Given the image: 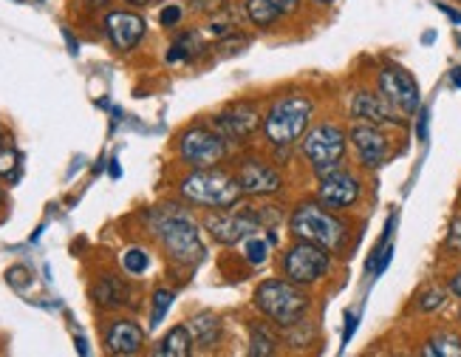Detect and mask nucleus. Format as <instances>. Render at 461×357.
Listing matches in <instances>:
<instances>
[{
	"label": "nucleus",
	"mask_w": 461,
	"mask_h": 357,
	"mask_svg": "<svg viewBox=\"0 0 461 357\" xmlns=\"http://www.w3.org/2000/svg\"><path fill=\"white\" fill-rule=\"evenodd\" d=\"M252 304L260 315H267L275 326L292 329L306 317L312 298L306 295L303 287L289 281V278H272V281H264L255 289Z\"/></svg>",
	"instance_id": "obj_1"
},
{
	"label": "nucleus",
	"mask_w": 461,
	"mask_h": 357,
	"mask_svg": "<svg viewBox=\"0 0 461 357\" xmlns=\"http://www.w3.org/2000/svg\"><path fill=\"white\" fill-rule=\"evenodd\" d=\"M178 193H182L190 205L207 207V210H230L240 202V196H244L235 182V176L215 170V168H193V173L182 178Z\"/></svg>",
	"instance_id": "obj_2"
},
{
	"label": "nucleus",
	"mask_w": 461,
	"mask_h": 357,
	"mask_svg": "<svg viewBox=\"0 0 461 357\" xmlns=\"http://www.w3.org/2000/svg\"><path fill=\"white\" fill-rule=\"evenodd\" d=\"M312 114H314V103L309 96L300 94L280 96L264 116V133L275 148H292L306 133Z\"/></svg>",
	"instance_id": "obj_3"
},
{
	"label": "nucleus",
	"mask_w": 461,
	"mask_h": 357,
	"mask_svg": "<svg viewBox=\"0 0 461 357\" xmlns=\"http://www.w3.org/2000/svg\"><path fill=\"white\" fill-rule=\"evenodd\" d=\"M289 230L294 238H300V242L320 244L329 252L343 250L346 238H348V227L339 222L334 213H329V207L317 205V202L297 205L289 218Z\"/></svg>",
	"instance_id": "obj_4"
},
{
	"label": "nucleus",
	"mask_w": 461,
	"mask_h": 357,
	"mask_svg": "<svg viewBox=\"0 0 461 357\" xmlns=\"http://www.w3.org/2000/svg\"><path fill=\"white\" fill-rule=\"evenodd\" d=\"M346 145H348L346 131L331 123L314 125L312 131L300 136V153L306 156V162L312 165L317 176H326L339 168V162H343V156H346Z\"/></svg>",
	"instance_id": "obj_5"
},
{
	"label": "nucleus",
	"mask_w": 461,
	"mask_h": 357,
	"mask_svg": "<svg viewBox=\"0 0 461 357\" xmlns=\"http://www.w3.org/2000/svg\"><path fill=\"white\" fill-rule=\"evenodd\" d=\"M156 235H158V242H162V247L167 250V255L178 264L193 267L204 258L202 235H198V227L185 213H167L162 222H156Z\"/></svg>",
	"instance_id": "obj_6"
},
{
	"label": "nucleus",
	"mask_w": 461,
	"mask_h": 357,
	"mask_svg": "<svg viewBox=\"0 0 461 357\" xmlns=\"http://www.w3.org/2000/svg\"><path fill=\"white\" fill-rule=\"evenodd\" d=\"M329 270H331V252L320 244L300 242V238H297V244H292L284 252V258H280V272H284V278H289V281L300 287L323 281Z\"/></svg>",
	"instance_id": "obj_7"
},
{
	"label": "nucleus",
	"mask_w": 461,
	"mask_h": 357,
	"mask_svg": "<svg viewBox=\"0 0 461 357\" xmlns=\"http://www.w3.org/2000/svg\"><path fill=\"white\" fill-rule=\"evenodd\" d=\"M178 156L190 168H215L227 156V139L204 125L190 128L178 139Z\"/></svg>",
	"instance_id": "obj_8"
},
{
	"label": "nucleus",
	"mask_w": 461,
	"mask_h": 357,
	"mask_svg": "<svg viewBox=\"0 0 461 357\" xmlns=\"http://www.w3.org/2000/svg\"><path fill=\"white\" fill-rule=\"evenodd\" d=\"M376 91L388 105H393L402 116L419 111V103H422L413 74H408L405 69H399V66H385L383 71L376 74Z\"/></svg>",
	"instance_id": "obj_9"
},
{
	"label": "nucleus",
	"mask_w": 461,
	"mask_h": 357,
	"mask_svg": "<svg viewBox=\"0 0 461 357\" xmlns=\"http://www.w3.org/2000/svg\"><path fill=\"white\" fill-rule=\"evenodd\" d=\"M204 227L210 230V235L215 238L218 244H240L244 238L260 233V227H264V222H260L258 210H218L212 215H207Z\"/></svg>",
	"instance_id": "obj_10"
},
{
	"label": "nucleus",
	"mask_w": 461,
	"mask_h": 357,
	"mask_svg": "<svg viewBox=\"0 0 461 357\" xmlns=\"http://www.w3.org/2000/svg\"><path fill=\"white\" fill-rule=\"evenodd\" d=\"M235 182L244 196L252 198H264V196H275L284 188V176H280L272 165H267L264 159H240L238 170H235Z\"/></svg>",
	"instance_id": "obj_11"
},
{
	"label": "nucleus",
	"mask_w": 461,
	"mask_h": 357,
	"mask_svg": "<svg viewBox=\"0 0 461 357\" xmlns=\"http://www.w3.org/2000/svg\"><path fill=\"white\" fill-rule=\"evenodd\" d=\"M212 125L227 142H235V139H249L260 125H264V116H260V108L255 103H235V105L224 108L221 114H215Z\"/></svg>",
	"instance_id": "obj_12"
},
{
	"label": "nucleus",
	"mask_w": 461,
	"mask_h": 357,
	"mask_svg": "<svg viewBox=\"0 0 461 357\" xmlns=\"http://www.w3.org/2000/svg\"><path fill=\"white\" fill-rule=\"evenodd\" d=\"M317 198L320 205L329 210H346L359 198V182L357 176H351L348 170H331L326 176H320V188H317Z\"/></svg>",
	"instance_id": "obj_13"
},
{
	"label": "nucleus",
	"mask_w": 461,
	"mask_h": 357,
	"mask_svg": "<svg viewBox=\"0 0 461 357\" xmlns=\"http://www.w3.org/2000/svg\"><path fill=\"white\" fill-rule=\"evenodd\" d=\"M351 145L359 156V162H363L366 168H379V165H385L388 162V156H391V142H388V136L379 131L376 125L371 123H363V125H354L351 133Z\"/></svg>",
	"instance_id": "obj_14"
},
{
	"label": "nucleus",
	"mask_w": 461,
	"mask_h": 357,
	"mask_svg": "<svg viewBox=\"0 0 461 357\" xmlns=\"http://www.w3.org/2000/svg\"><path fill=\"white\" fill-rule=\"evenodd\" d=\"M148 32V23L142 14L136 12H111L105 17V34L113 43L116 51H131L142 43V37Z\"/></svg>",
	"instance_id": "obj_15"
},
{
	"label": "nucleus",
	"mask_w": 461,
	"mask_h": 357,
	"mask_svg": "<svg viewBox=\"0 0 461 357\" xmlns=\"http://www.w3.org/2000/svg\"><path fill=\"white\" fill-rule=\"evenodd\" d=\"M351 116L359 119V123H371V125H402V114H399L393 105H388L383 96L368 94V91H357L351 96Z\"/></svg>",
	"instance_id": "obj_16"
},
{
	"label": "nucleus",
	"mask_w": 461,
	"mask_h": 357,
	"mask_svg": "<svg viewBox=\"0 0 461 357\" xmlns=\"http://www.w3.org/2000/svg\"><path fill=\"white\" fill-rule=\"evenodd\" d=\"M105 346L111 354H136L145 346V332L133 321H113L105 332Z\"/></svg>",
	"instance_id": "obj_17"
},
{
	"label": "nucleus",
	"mask_w": 461,
	"mask_h": 357,
	"mask_svg": "<svg viewBox=\"0 0 461 357\" xmlns=\"http://www.w3.org/2000/svg\"><path fill=\"white\" fill-rule=\"evenodd\" d=\"M300 9V0H247V17L258 29H269L277 20L292 17Z\"/></svg>",
	"instance_id": "obj_18"
},
{
	"label": "nucleus",
	"mask_w": 461,
	"mask_h": 357,
	"mask_svg": "<svg viewBox=\"0 0 461 357\" xmlns=\"http://www.w3.org/2000/svg\"><path fill=\"white\" fill-rule=\"evenodd\" d=\"M221 317L215 312H198L193 321H190V334L195 346H204V349H212L221 341Z\"/></svg>",
	"instance_id": "obj_19"
},
{
	"label": "nucleus",
	"mask_w": 461,
	"mask_h": 357,
	"mask_svg": "<svg viewBox=\"0 0 461 357\" xmlns=\"http://www.w3.org/2000/svg\"><path fill=\"white\" fill-rule=\"evenodd\" d=\"M193 346H195V341L190 334V326H173L162 341H158L153 354H158V357H187L193 352Z\"/></svg>",
	"instance_id": "obj_20"
},
{
	"label": "nucleus",
	"mask_w": 461,
	"mask_h": 357,
	"mask_svg": "<svg viewBox=\"0 0 461 357\" xmlns=\"http://www.w3.org/2000/svg\"><path fill=\"white\" fill-rule=\"evenodd\" d=\"M94 301L99 307H105V309L122 307V304H128V289H125L122 281H119V278L105 275L103 281L96 284V289H94Z\"/></svg>",
	"instance_id": "obj_21"
},
{
	"label": "nucleus",
	"mask_w": 461,
	"mask_h": 357,
	"mask_svg": "<svg viewBox=\"0 0 461 357\" xmlns=\"http://www.w3.org/2000/svg\"><path fill=\"white\" fill-rule=\"evenodd\" d=\"M280 346L277 334L267 324H252L249 326V354L252 357H269Z\"/></svg>",
	"instance_id": "obj_22"
},
{
	"label": "nucleus",
	"mask_w": 461,
	"mask_h": 357,
	"mask_svg": "<svg viewBox=\"0 0 461 357\" xmlns=\"http://www.w3.org/2000/svg\"><path fill=\"white\" fill-rule=\"evenodd\" d=\"M422 354L430 357H461V337L456 332H436L425 343Z\"/></svg>",
	"instance_id": "obj_23"
},
{
	"label": "nucleus",
	"mask_w": 461,
	"mask_h": 357,
	"mask_svg": "<svg viewBox=\"0 0 461 357\" xmlns=\"http://www.w3.org/2000/svg\"><path fill=\"white\" fill-rule=\"evenodd\" d=\"M275 242H277L275 233H269L267 238H264V235H258V233L249 235V238H244V258H247V264H252V267L267 264Z\"/></svg>",
	"instance_id": "obj_24"
},
{
	"label": "nucleus",
	"mask_w": 461,
	"mask_h": 357,
	"mask_svg": "<svg viewBox=\"0 0 461 357\" xmlns=\"http://www.w3.org/2000/svg\"><path fill=\"white\" fill-rule=\"evenodd\" d=\"M195 49H202V43H198V34H195V32L182 34V37H178L176 43L170 46V51H167V63H182V60L195 57V54H198Z\"/></svg>",
	"instance_id": "obj_25"
},
{
	"label": "nucleus",
	"mask_w": 461,
	"mask_h": 357,
	"mask_svg": "<svg viewBox=\"0 0 461 357\" xmlns=\"http://www.w3.org/2000/svg\"><path fill=\"white\" fill-rule=\"evenodd\" d=\"M173 301H176V295L170 292V289H156L153 292V309H150V329H156L158 324L165 321V315H167V309L173 307Z\"/></svg>",
	"instance_id": "obj_26"
},
{
	"label": "nucleus",
	"mask_w": 461,
	"mask_h": 357,
	"mask_svg": "<svg viewBox=\"0 0 461 357\" xmlns=\"http://www.w3.org/2000/svg\"><path fill=\"white\" fill-rule=\"evenodd\" d=\"M122 267L128 275H145L148 267H150V255L145 250H139V247H131L122 252Z\"/></svg>",
	"instance_id": "obj_27"
},
{
	"label": "nucleus",
	"mask_w": 461,
	"mask_h": 357,
	"mask_svg": "<svg viewBox=\"0 0 461 357\" xmlns=\"http://www.w3.org/2000/svg\"><path fill=\"white\" fill-rule=\"evenodd\" d=\"M445 301H447V292L433 287V289H425L422 295H419L416 307L422 309V312H433V309H438V307H445Z\"/></svg>",
	"instance_id": "obj_28"
},
{
	"label": "nucleus",
	"mask_w": 461,
	"mask_h": 357,
	"mask_svg": "<svg viewBox=\"0 0 461 357\" xmlns=\"http://www.w3.org/2000/svg\"><path fill=\"white\" fill-rule=\"evenodd\" d=\"M17 165H20V153L14 148L0 145V176L12 178L17 173Z\"/></svg>",
	"instance_id": "obj_29"
},
{
	"label": "nucleus",
	"mask_w": 461,
	"mask_h": 357,
	"mask_svg": "<svg viewBox=\"0 0 461 357\" xmlns=\"http://www.w3.org/2000/svg\"><path fill=\"white\" fill-rule=\"evenodd\" d=\"M182 6H167V9H162V14H158V20H162V26L165 29H173V26H178V20H182Z\"/></svg>",
	"instance_id": "obj_30"
},
{
	"label": "nucleus",
	"mask_w": 461,
	"mask_h": 357,
	"mask_svg": "<svg viewBox=\"0 0 461 357\" xmlns=\"http://www.w3.org/2000/svg\"><path fill=\"white\" fill-rule=\"evenodd\" d=\"M447 247L461 252V215L453 218V224H450V233H447Z\"/></svg>",
	"instance_id": "obj_31"
},
{
	"label": "nucleus",
	"mask_w": 461,
	"mask_h": 357,
	"mask_svg": "<svg viewBox=\"0 0 461 357\" xmlns=\"http://www.w3.org/2000/svg\"><path fill=\"white\" fill-rule=\"evenodd\" d=\"M26 275H29V272H26L23 267H14V270L6 272V278H9V284H12V287H23V284H26V281H23Z\"/></svg>",
	"instance_id": "obj_32"
},
{
	"label": "nucleus",
	"mask_w": 461,
	"mask_h": 357,
	"mask_svg": "<svg viewBox=\"0 0 461 357\" xmlns=\"http://www.w3.org/2000/svg\"><path fill=\"white\" fill-rule=\"evenodd\" d=\"M354 329H357V315H348V317H346V334H343V343H348V341H351Z\"/></svg>",
	"instance_id": "obj_33"
},
{
	"label": "nucleus",
	"mask_w": 461,
	"mask_h": 357,
	"mask_svg": "<svg viewBox=\"0 0 461 357\" xmlns=\"http://www.w3.org/2000/svg\"><path fill=\"white\" fill-rule=\"evenodd\" d=\"M450 292H453L456 298H461V270L450 278Z\"/></svg>",
	"instance_id": "obj_34"
},
{
	"label": "nucleus",
	"mask_w": 461,
	"mask_h": 357,
	"mask_svg": "<svg viewBox=\"0 0 461 357\" xmlns=\"http://www.w3.org/2000/svg\"><path fill=\"white\" fill-rule=\"evenodd\" d=\"M428 136V111H422V116H419V139Z\"/></svg>",
	"instance_id": "obj_35"
},
{
	"label": "nucleus",
	"mask_w": 461,
	"mask_h": 357,
	"mask_svg": "<svg viewBox=\"0 0 461 357\" xmlns=\"http://www.w3.org/2000/svg\"><path fill=\"white\" fill-rule=\"evenodd\" d=\"M450 83H453L456 88H461V66H458V69H453V74H450Z\"/></svg>",
	"instance_id": "obj_36"
},
{
	"label": "nucleus",
	"mask_w": 461,
	"mask_h": 357,
	"mask_svg": "<svg viewBox=\"0 0 461 357\" xmlns=\"http://www.w3.org/2000/svg\"><path fill=\"white\" fill-rule=\"evenodd\" d=\"M131 6H150V4H158V0H128Z\"/></svg>",
	"instance_id": "obj_37"
},
{
	"label": "nucleus",
	"mask_w": 461,
	"mask_h": 357,
	"mask_svg": "<svg viewBox=\"0 0 461 357\" xmlns=\"http://www.w3.org/2000/svg\"><path fill=\"white\" fill-rule=\"evenodd\" d=\"M442 12H445V14H450V17L456 20V23H461V14H458V12H453L450 6H442Z\"/></svg>",
	"instance_id": "obj_38"
},
{
	"label": "nucleus",
	"mask_w": 461,
	"mask_h": 357,
	"mask_svg": "<svg viewBox=\"0 0 461 357\" xmlns=\"http://www.w3.org/2000/svg\"><path fill=\"white\" fill-rule=\"evenodd\" d=\"M63 34H66V40H68V46H71V54H77V43H74V37H71V32L66 29Z\"/></svg>",
	"instance_id": "obj_39"
},
{
	"label": "nucleus",
	"mask_w": 461,
	"mask_h": 357,
	"mask_svg": "<svg viewBox=\"0 0 461 357\" xmlns=\"http://www.w3.org/2000/svg\"><path fill=\"white\" fill-rule=\"evenodd\" d=\"M111 176H113V178H119V162H116V159L111 162Z\"/></svg>",
	"instance_id": "obj_40"
},
{
	"label": "nucleus",
	"mask_w": 461,
	"mask_h": 357,
	"mask_svg": "<svg viewBox=\"0 0 461 357\" xmlns=\"http://www.w3.org/2000/svg\"><path fill=\"white\" fill-rule=\"evenodd\" d=\"M77 346H79V354H88V346H86V341H77Z\"/></svg>",
	"instance_id": "obj_41"
},
{
	"label": "nucleus",
	"mask_w": 461,
	"mask_h": 357,
	"mask_svg": "<svg viewBox=\"0 0 461 357\" xmlns=\"http://www.w3.org/2000/svg\"><path fill=\"white\" fill-rule=\"evenodd\" d=\"M91 4H96V6H105V4H108V0H91Z\"/></svg>",
	"instance_id": "obj_42"
},
{
	"label": "nucleus",
	"mask_w": 461,
	"mask_h": 357,
	"mask_svg": "<svg viewBox=\"0 0 461 357\" xmlns=\"http://www.w3.org/2000/svg\"><path fill=\"white\" fill-rule=\"evenodd\" d=\"M314 4H334V0H314Z\"/></svg>",
	"instance_id": "obj_43"
},
{
	"label": "nucleus",
	"mask_w": 461,
	"mask_h": 357,
	"mask_svg": "<svg viewBox=\"0 0 461 357\" xmlns=\"http://www.w3.org/2000/svg\"><path fill=\"white\" fill-rule=\"evenodd\" d=\"M0 207H4V190H0Z\"/></svg>",
	"instance_id": "obj_44"
},
{
	"label": "nucleus",
	"mask_w": 461,
	"mask_h": 357,
	"mask_svg": "<svg viewBox=\"0 0 461 357\" xmlns=\"http://www.w3.org/2000/svg\"><path fill=\"white\" fill-rule=\"evenodd\" d=\"M0 145H4V131H0Z\"/></svg>",
	"instance_id": "obj_45"
},
{
	"label": "nucleus",
	"mask_w": 461,
	"mask_h": 357,
	"mask_svg": "<svg viewBox=\"0 0 461 357\" xmlns=\"http://www.w3.org/2000/svg\"><path fill=\"white\" fill-rule=\"evenodd\" d=\"M458 317H461V312H458Z\"/></svg>",
	"instance_id": "obj_46"
}]
</instances>
